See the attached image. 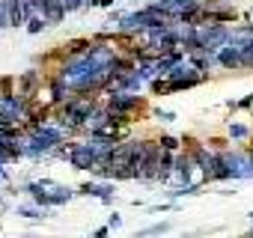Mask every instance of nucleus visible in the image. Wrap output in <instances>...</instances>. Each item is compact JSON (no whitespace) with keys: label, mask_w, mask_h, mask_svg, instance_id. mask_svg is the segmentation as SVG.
Masks as SVG:
<instances>
[{"label":"nucleus","mask_w":253,"mask_h":238,"mask_svg":"<svg viewBox=\"0 0 253 238\" xmlns=\"http://www.w3.org/2000/svg\"><path fill=\"white\" fill-rule=\"evenodd\" d=\"M170 83H173V92H179V89H191V86H197V83H203V72H197L194 66H176L170 75Z\"/></svg>","instance_id":"f257e3e1"},{"label":"nucleus","mask_w":253,"mask_h":238,"mask_svg":"<svg viewBox=\"0 0 253 238\" xmlns=\"http://www.w3.org/2000/svg\"><path fill=\"white\" fill-rule=\"evenodd\" d=\"M69 164L75 167V170H95V164H98V158H95V152L89 149V143H72V149H69Z\"/></svg>","instance_id":"f03ea898"},{"label":"nucleus","mask_w":253,"mask_h":238,"mask_svg":"<svg viewBox=\"0 0 253 238\" xmlns=\"http://www.w3.org/2000/svg\"><path fill=\"white\" fill-rule=\"evenodd\" d=\"M24 101H30V98H36L39 92H42V72H36V69H27L21 78H18V89H15Z\"/></svg>","instance_id":"7ed1b4c3"},{"label":"nucleus","mask_w":253,"mask_h":238,"mask_svg":"<svg viewBox=\"0 0 253 238\" xmlns=\"http://www.w3.org/2000/svg\"><path fill=\"white\" fill-rule=\"evenodd\" d=\"M78 194H84V197H95V199H101V202H110V199H113V185L86 182V185H81V191H78Z\"/></svg>","instance_id":"20e7f679"},{"label":"nucleus","mask_w":253,"mask_h":238,"mask_svg":"<svg viewBox=\"0 0 253 238\" xmlns=\"http://www.w3.org/2000/svg\"><path fill=\"white\" fill-rule=\"evenodd\" d=\"M6 3H9V24H12V27H24V24L30 21L27 3H24V0H6Z\"/></svg>","instance_id":"39448f33"},{"label":"nucleus","mask_w":253,"mask_h":238,"mask_svg":"<svg viewBox=\"0 0 253 238\" xmlns=\"http://www.w3.org/2000/svg\"><path fill=\"white\" fill-rule=\"evenodd\" d=\"M63 18H66L63 0H45V21H48V24H60Z\"/></svg>","instance_id":"423d86ee"},{"label":"nucleus","mask_w":253,"mask_h":238,"mask_svg":"<svg viewBox=\"0 0 253 238\" xmlns=\"http://www.w3.org/2000/svg\"><path fill=\"white\" fill-rule=\"evenodd\" d=\"M75 197V191H69V188H60V185H54L51 191H45V199H48V205H60V202H69Z\"/></svg>","instance_id":"0eeeda50"},{"label":"nucleus","mask_w":253,"mask_h":238,"mask_svg":"<svg viewBox=\"0 0 253 238\" xmlns=\"http://www.w3.org/2000/svg\"><path fill=\"white\" fill-rule=\"evenodd\" d=\"M170 220H161V223H152V226H146V229H137L134 232V238H149V235H164V232H170Z\"/></svg>","instance_id":"6e6552de"},{"label":"nucleus","mask_w":253,"mask_h":238,"mask_svg":"<svg viewBox=\"0 0 253 238\" xmlns=\"http://www.w3.org/2000/svg\"><path fill=\"white\" fill-rule=\"evenodd\" d=\"M158 146H161L164 152H179V149H182V140L173 137V134H164V137H158Z\"/></svg>","instance_id":"1a4fd4ad"},{"label":"nucleus","mask_w":253,"mask_h":238,"mask_svg":"<svg viewBox=\"0 0 253 238\" xmlns=\"http://www.w3.org/2000/svg\"><path fill=\"white\" fill-rule=\"evenodd\" d=\"M152 92H155V95H170V92H173L170 78H155V80H152Z\"/></svg>","instance_id":"9d476101"},{"label":"nucleus","mask_w":253,"mask_h":238,"mask_svg":"<svg viewBox=\"0 0 253 238\" xmlns=\"http://www.w3.org/2000/svg\"><path fill=\"white\" fill-rule=\"evenodd\" d=\"M244 137H250V128L247 125H238V122L235 125L229 122V140H244Z\"/></svg>","instance_id":"9b49d317"},{"label":"nucleus","mask_w":253,"mask_h":238,"mask_svg":"<svg viewBox=\"0 0 253 238\" xmlns=\"http://www.w3.org/2000/svg\"><path fill=\"white\" fill-rule=\"evenodd\" d=\"M12 86H18V78H12V75L0 78V95H15V92H12Z\"/></svg>","instance_id":"f8f14e48"},{"label":"nucleus","mask_w":253,"mask_h":238,"mask_svg":"<svg viewBox=\"0 0 253 238\" xmlns=\"http://www.w3.org/2000/svg\"><path fill=\"white\" fill-rule=\"evenodd\" d=\"M45 27H48V21H45V18H39V15H33V18L27 21V33H33V36H36V33H42Z\"/></svg>","instance_id":"ddd939ff"},{"label":"nucleus","mask_w":253,"mask_h":238,"mask_svg":"<svg viewBox=\"0 0 253 238\" xmlns=\"http://www.w3.org/2000/svg\"><path fill=\"white\" fill-rule=\"evenodd\" d=\"M15 214H21V217H30V220H36V217H45V214H42V211H39L36 205H21V208H18Z\"/></svg>","instance_id":"4468645a"},{"label":"nucleus","mask_w":253,"mask_h":238,"mask_svg":"<svg viewBox=\"0 0 253 238\" xmlns=\"http://www.w3.org/2000/svg\"><path fill=\"white\" fill-rule=\"evenodd\" d=\"M3 27H12V24H9V3L0 0V30H3Z\"/></svg>","instance_id":"2eb2a0df"},{"label":"nucleus","mask_w":253,"mask_h":238,"mask_svg":"<svg viewBox=\"0 0 253 238\" xmlns=\"http://www.w3.org/2000/svg\"><path fill=\"white\" fill-rule=\"evenodd\" d=\"M63 6H66V12H78L86 6V0H63Z\"/></svg>","instance_id":"dca6fc26"},{"label":"nucleus","mask_w":253,"mask_h":238,"mask_svg":"<svg viewBox=\"0 0 253 238\" xmlns=\"http://www.w3.org/2000/svg\"><path fill=\"white\" fill-rule=\"evenodd\" d=\"M155 119H161V122H176V113L173 110H155Z\"/></svg>","instance_id":"f3484780"},{"label":"nucleus","mask_w":253,"mask_h":238,"mask_svg":"<svg viewBox=\"0 0 253 238\" xmlns=\"http://www.w3.org/2000/svg\"><path fill=\"white\" fill-rule=\"evenodd\" d=\"M107 226H110V229H119V226H122V217H119V214H110V217H107Z\"/></svg>","instance_id":"a211bd4d"},{"label":"nucleus","mask_w":253,"mask_h":238,"mask_svg":"<svg viewBox=\"0 0 253 238\" xmlns=\"http://www.w3.org/2000/svg\"><path fill=\"white\" fill-rule=\"evenodd\" d=\"M250 104H253V92H250V95H244L241 101H235V107H250Z\"/></svg>","instance_id":"6ab92c4d"},{"label":"nucleus","mask_w":253,"mask_h":238,"mask_svg":"<svg viewBox=\"0 0 253 238\" xmlns=\"http://www.w3.org/2000/svg\"><path fill=\"white\" fill-rule=\"evenodd\" d=\"M107 232H110V226H98V229L92 232V238H107Z\"/></svg>","instance_id":"aec40b11"},{"label":"nucleus","mask_w":253,"mask_h":238,"mask_svg":"<svg viewBox=\"0 0 253 238\" xmlns=\"http://www.w3.org/2000/svg\"><path fill=\"white\" fill-rule=\"evenodd\" d=\"M18 238H36V235H18Z\"/></svg>","instance_id":"412c9836"},{"label":"nucleus","mask_w":253,"mask_h":238,"mask_svg":"<svg viewBox=\"0 0 253 238\" xmlns=\"http://www.w3.org/2000/svg\"><path fill=\"white\" fill-rule=\"evenodd\" d=\"M247 217H250V220H253V211H250V214H247Z\"/></svg>","instance_id":"4be33fe9"}]
</instances>
